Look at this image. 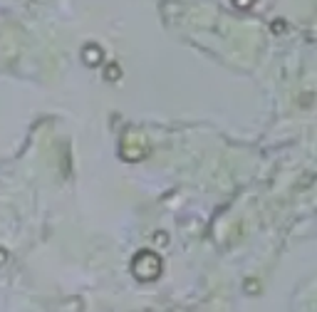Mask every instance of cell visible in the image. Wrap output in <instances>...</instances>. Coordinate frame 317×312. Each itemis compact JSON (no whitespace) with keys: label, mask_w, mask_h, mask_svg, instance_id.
Listing matches in <instances>:
<instances>
[{"label":"cell","mask_w":317,"mask_h":312,"mask_svg":"<svg viewBox=\"0 0 317 312\" xmlns=\"http://www.w3.org/2000/svg\"><path fill=\"white\" fill-rule=\"evenodd\" d=\"M154 243H156L158 248L169 245V233H166V230H156V233H154Z\"/></svg>","instance_id":"277c9868"},{"label":"cell","mask_w":317,"mask_h":312,"mask_svg":"<svg viewBox=\"0 0 317 312\" xmlns=\"http://www.w3.org/2000/svg\"><path fill=\"white\" fill-rule=\"evenodd\" d=\"M8 260H10V253H8L3 245H0V270H3V267L8 265Z\"/></svg>","instance_id":"52a82bcc"},{"label":"cell","mask_w":317,"mask_h":312,"mask_svg":"<svg viewBox=\"0 0 317 312\" xmlns=\"http://www.w3.org/2000/svg\"><path fill=\"white\" fill-rule=\"evenodd\" d=\"M233 5H235L238 10H250V8L255 5V0H233Z\"/></svg>","instance_id":"8992f818"},{"label":"cell","mask_w":317,"mask_h":312,"mask_svg":"<svg viewBox=\"0 0 317 312\" xmlns=\"http://www.w3.org/2000/svg\"><path fill=\"white\" fill-rule=\"evenodd\" d=\"M246 292H248V295H258V292H260V283H258L255 278H250V280L246 283Z\"/></svg>","instance_id":"5b68a950"},{"label":"cell","mask_w":317,"mask_h":312,"mask_svg":"<svg viewBox=\"0 0 317 312\" xmlns=\"http://www.w3.org/2000/svg\"><path fill=\"white\" fill-rule=\"evenodd\" d=\"M104 80L107 82H119L122 80V65L109 60V65H104Z\"/></svg>","instance_id":"3957f363"},{"label":"cell","mask_w":317,"mask_h":312,"mask_svg":"<svg viewBox=\"0 0 317 312\" xmlns=\"http://www.w3.org/2000/svg\"><path fill=\"white\" fill-rule=\"evenodd\" d=\"M82 62H85L87 67H99V65L104 62V50H102L97 43H87V45L82 47Z\"/></svg>","instance_id":"7a4b0ae2"},{"label":"cell","mask_w":317,"mask_h":312,"mask_svg":"<svg viewBox=\"0 0 317 312\" xmlns=\"http://www.w3.org/2000/svg\"><path fill=\"white\" fill-rule=\"evenodd\" d=\"M129 270H132V275L139 280V283H154L161 278V272H164V260L158 253L149 250V248H141L134 253L132 263H129Z\"/></svg>","instance_id":"6da1fadb"}]
</instances>
